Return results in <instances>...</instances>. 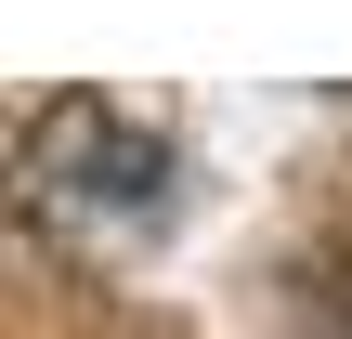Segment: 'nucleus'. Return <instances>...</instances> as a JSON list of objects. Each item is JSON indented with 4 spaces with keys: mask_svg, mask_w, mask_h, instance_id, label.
<instances>
[{
    "mask_svg": "<svg viewBox=\"0 0 352 339\" xmlns=\"http://www.w3.org/2000/svg\"><path fill=\"white\" fill-rule=\"evenodd\" d=\"M170 183H183L170 131L131 118V105H104V91H52L26 118V144H13V196H26L39 235H91V248L104 235H144L170 209Z\"/></svg>",
    "mask_w": 352,
    "mask_h": 339,
    "instance_id": "nucleus-1",
    "label": "nucleus"
}]
</instances>
